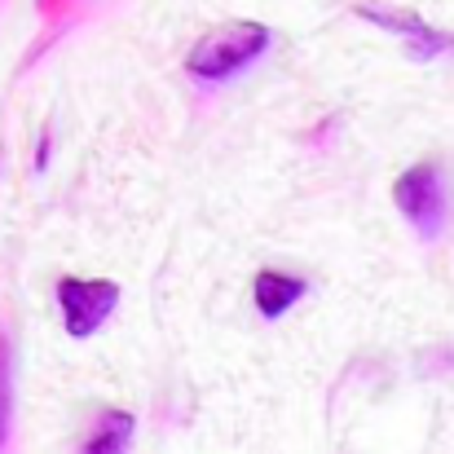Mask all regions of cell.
<instances>
[{
  "label": "cell",
  "instance_id": "7a4b0ae2",
  "mask_svg": "<svg viewBox=\"0 0 454 454\" xmlns=\"http://www.w3.org/2000/svg\"><path fill=\"white\" fill-rule=\"evenodd\" d=\"M393 203H397V212L424 239H437L446 230V216H450V194H446L442 163H415V168H406L393 181Z\"/></svg>",
  "mask_w": 454,
  "mask_h": 454
},
{
  "label": "cell",
  "instance_id": "277c9868",
  "mask_svg": "<svg viewBox=\"0 0 454 454\" xmlns=\"http://www.w3.org/2000/svg\"><path fill=\"white\" fill-rule=\"evenodd\" d=\"M353 13H357L362 22L380 27V31H393V35H402L406 53H411V58H419V62H433V58H442V53H450V49H454V35H450V31H437V27H428L419 13L388 9V4H357Z\"/></svg>",
  "mask_w": 454,
  "mask_h": 454
},
{
  "label": "cell",
  "instance_id": "5b68a950",
  "mask_svg": "<svg viewBox=\"0 0 454 454\" xmlns=\"http://www.w3.org/2000/svg\"><path fill=\"white\" fill-rule=\"evenodd\" d=\"M304 292H309V283L301 274H283V270H261L252 283V301L261 309V317H283Z\"/></svg>",
  "mask_w": 454,
  "mask_h": 454
},
{
  "label": "cell",
  "instance_id": "3957f363",
  "mask_svg": "<svg viewBox=\"0 0 454 454\" xmlns=\"http://www.w3.org/2000/svg\"><path fill=\"white\" fill-rule=\"evenodd\" d=\"M120 304V283L111 278H62L58 283V309L71 340H89Z\"/></svg>",
  "mask_w": 454,
  "mask_h": 454
},
{
  "label": "cell",
  "instance_id": "ba28073f",
  "mask_svg": "<svg viewBox=\"0 0 454 454\" xmlns=\"http://www.w3.org/2000/svg\"><path fill=\"white\" fill-rule=\"evenodd\" d=\"M49 146H53V142H49V133H40V146H35V168H44V163H49Z\"/></svg>",
  "mask_w": 454,
  "mask_h": 454
},
{
  "label": "cell",
  "instance_id": "52a82bcc",
  "mask_svg": "<svg viewBox=\"0 0 454 454\" xmlns=\"http://www.w3.org/2000/svg\"><path fill=\"white\" fill-rule=\"evenodd\" d=\"M9 424H13V340L0 335V450L9 442Z\"/></svg>",
  "mask_w": 454,
  "mask_h": 454
},
{
  "label": "cell",
  "instance_id": "6da1fadb",
  "mask_svg": "<svg viewBox=\"0 0 454 454\" xmlns=\"http://www.w3.org/2000/svg\"><path fill=\"white\" fill-rule=\"evenodd\" d=\"M270 27L265 22H252V18H234V22H221L212 27L185 58V71L203 84H221L239 71H247L265 49H270Z\"/></svg>",
  "mask_w": 454,
  "mask_h": 454
},
{
  "label": "cell",
  "instance_id": "8992f818",
  "mask_svg": "<svg viewBox=\"0 0 454 454\" xmlns=\"http://www.w3.org/2000/svg\"><path fill=\"white\" fill-rule=\"evenodd\" d=\"M133 433H137V419H133L129 411L111 406V411H102V419H98V424H93V433L84 437L80 454H129Z\"/></svg>",
  "mask_w": 454,
  "mask_h": 454
}]
</instances>
